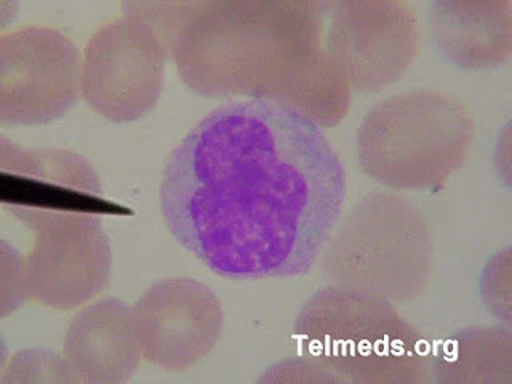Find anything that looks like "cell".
Segmentation results:
<instances>
[{"mask_svg":"<svg viewBox=\"0 0 512 384\" xmlns=\"http://www.w3.org/2000/svg\"><path fill=\"white\" fill-rule=\"evenodd\" d=\"M346 199L322 128L268 98L208 112L170 152L160 212L181 247L229 280L308 274Z\"/></svg>","mask_w":512,"mask_h":384,"instance_id":"1","label":"cell"},{"mask_svg":"<svg viewBox=\"0 0 512 384\" xmlns=\"http://www.w3.org/2000/svg\"><path fill=\"white\" fill-rule=\"evenodd\" d=\"M335 5L194 2L168 53L184 84L200 95L268 98L333 127L351 103V87L322 40L324 16Z\"/></svg>","mask_w":512,"mask_h":384,"instance_id":"2","label":"cell"},{"mask_svg":"<svg viewBox=\"0 0 512 384\" xmlns=\"http://www.w3.org/2000/svg\"><path fill=\"white\" fill-rule=\"evenodd\" d=\"M304 356L333 383H420L424 341L391 301L351 288H320L296 317Z\"/></svg>","mask_w":512,"mask_h":384,"instance_id":"3","label":"cell"},{"mask_svg":"<svg viewBox=\"0 0 512 384\" xmlns=\"http://www.w3.org/2000/svg\"><path fill=\"white\" fill-rule=\"evenodd\" d=\"M474 120L452 96L415 90L389 96L357 130L360 168L392 189L439 188L463 165Z\"/></svg>","mask_w":512,"mask_h":384,"instance_id":"4","label":"cell"},{"mask_svg":"<svg viewBox=\"0 0 512 384\" xmlns=\"http://www.w3.org/2000/svg\"><path fill=\"white\" fill-rule=\"evenodd\" d=\"M320 256L328 285L408 301L428 284L431 234L410 202L375 192L338 220Z\"/></svg>","mask_w":512,"mask_h":384,"instance_id":"5","label":"cell"},{"mask_svg":"<svg viewBox=\"0 0 512 384\" xmlns=\"http://www.w3.org/2000/svg\"><path fill=\"white\" fill-rule=\"evenodd\" d=\"M167 56L164 40L148 23L122 15L87 40L80 95L116 124L141 119L159 103Z\"/></svg>","mask_w":512,"mask_h":384,"instance_id":"6","label":"cell"},{"mask_svg":"<svg viewBox=\"0 0 512 384\" xmlns=\"http://www.w3.org/2000/svg\"><path fill=\"white\" fill-rule=\"evenodd\" d=\"M82 53L63 31L24 26L0 37V122L50 124L80 95Z\"/></svg>","mask_w":512,"mask_h":384,"instance_id":"7","label":"cell"},{"mask_svg":"<svg viewBox=\"0 0 512 384\" xmlns=\"http://www.w3.org/2000/svg\"><path fill=\"white\" fill-rule=\"evenodd\" d=\"M2 205L32 231L72 216H103L108 202L95 168L68 149H24L0 138Z\"/></svg>","mask_w":512,"mask_h":384,"instance_id":"8","label":"cell"},{"mask_svg":"<svg viewBox=\"0 0 512 384\" xmlns=\"http://www.w3.org/2000/svg\"><path fill=\"white\" fill-rule=\"evenodd\" d=\"M418 28L404 2H336L324 48L349 87L376 92L399 80L416 55Z\"/></svg>","mask_w":512,"mask_h":384,"instance_id":"9","label":"cell"},{"mask_svg":"<svg viewBox=\"0 0 512 384\" xmlns=\"http://www.w3.org/2000/svg\"><path fill=\"white\" fill-rule=\"evenodd\" d=\"M141 356L168 372H184L215 349L223 332L218 296L191 277L159 280L132 306Z\"/></svg>","mask_w":512,"mask_h":384,"instance_id":"10","label":"cell"},{"mask_svg":"<svg viewBox=\"0 0 512 384\" xmlns=\"http://www.w3.org/2000/svg\"><path fill=\"white\" fill-rule=\"evenodd\" d=\"M31 232L34 242L26 255L29 300L69 311L108 287L112 250L103 216H72Z\"/></svg>","mask_w":512,"mask_h":384,"instance_id":"11","label":"cell"},{"mask_svg":"<svg viewBox=\"0 0 512 384\" xmlns=\"http://www.w3.org/2000/svg\"><path fill=\"white\" fill-rule=\"evenodd\" d=\"M63 354L84 383L122 384L140 367V344L132 306L120 298H101L72 317Z\"/></svg>","mask_w":512,"mask_h":384,"instance_id":"12","label":"cell"},{"mask_svg":"<svg viewBox=\"0 0 512 384\" xmlns=\"http://www.w3.org/2000/svg\"><path fill=\"white\" fill-rule=\"evenodd\" d=\"M511 7L509 0H439L429 7V28L440 53L458 68H493L511 56Z\"/></svg>","mask_w":512,"mask_h":384,"instance_id":"13","label":"cell"},{"mask_svg":"<svg viewBox=\"0 0 512 384\" xmlns=\"http://www.w3.org/2000/svg\"><path fill=\"white\" fill-rule=\"evenodd\" d=\"M450 344L445 343L437 357V381L445 383L455 373L461 381L464 373H484V383H492L488 372L511 373V333L509 328H471Z\"/></svg>","mask_w":512,"mask_h":384,"instance_id":"14","label":"cell"},{"mask_svg":"<svg viewBox=\"0 0 512 384\" xmlns=\"http://www.w3.org/2000/svg\"><path fill=\"white\" fill-rule=\"evenodd\" d=\"M84 384L64 354L45 348L20 349L5 368L0 384Z\"/></svg>","mask_w":512,"mask_h":384,"instance_id":"15","label":"cell"},{"mask_svg":"<svg viewBox=\"0 0 512 384\" xmlns=\"http://www.w3.org/2000/svg\"><path fill=\"white\" fill-rule=\"evenodd\" d=\"M0 314L7 317L28 300L26 258L10 247L7 240L0 242Z\"/></svg>","mask_w":512,"mask_h":384,"instance_id":"16","label":"cell"},{"mask_svg":"<svg viewBox=\"0 0 512 384\" xmlns=\"http://www.w3.org/2000/svg\"><path fill=\"white\" fill-rule=\"evenodd\" d=\"M260 383L264 381H320V383H332V376L325 372L324 368L316 364L314 360L303 356L300 359H288L269 368L268 372L261 376Z\"/></svg>","mask_w":512,"mask_h":384,"instance_id":"17","label":"cell"}]
</instances>
